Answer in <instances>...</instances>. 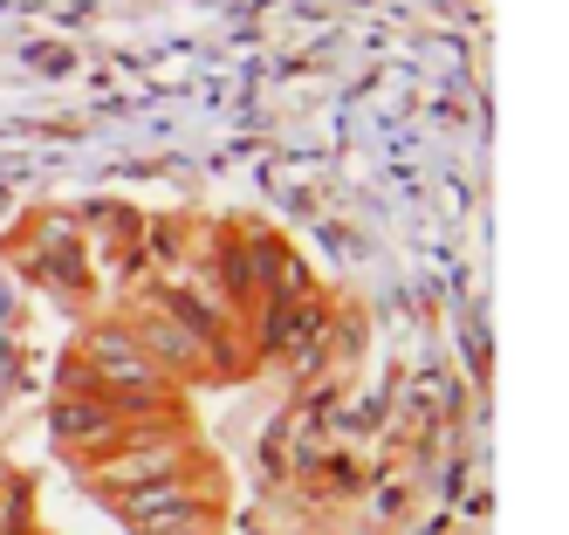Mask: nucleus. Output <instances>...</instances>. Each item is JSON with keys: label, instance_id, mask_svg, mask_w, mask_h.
<instances>
[{"label": "nucleus", "instance_id": "3", "mask_svg": "<svg viewBox=\"0 0 569 535\" xmlns=\"http://www.w3.org/2000/svg\"><path fill=\"white\" fill-rule=\"evenodd\" d=\"M56 439L62 446H97V453H110L117 439H124V419H117V405L97 398V392H62L56 398Z\"/></svg>", "mask_w": 569, "mask_h": 535}, {"label": "nucleus", "instance_id": "2", "mask_svg": "<svg viewBox=\"0 0 569 535\" xmlns=\"http://www.w3.org/2000/svg\"><path fill=\"white\" fill-rule=\"evenodd\" d=\"M117 508H124V522L144 528V535H179V528L199 522V502H192V487H186V480L131 487V494H117Z\"/></svg>", "mask_w": 569, "mask_h": 535}, {"label": "nucleus", "instance_id": "4", "mask_svg": "<svg viewBox=\"0 0 569 535\" xmlns=\"http://www.w3.org/2000/svg\"><path fill=\"white\" fill-rule=\"evenodd\" d=\"M322 337V303H268V316L254 323V344L261 350H289V344H316Z\"/></svg>", "mask_w": 569, "mask_h": 535}, {"label": "nucleus", "instance_id": "1", "mask_svg": "<svg viewBox=\"0 0 569 535\" xmlns=\"http://www.w3.org/2000/svg\"><path fill=\"white\" fill-rule=\"evenodd\" d=\"M124 329H131V344H138L158 370H166V378H199V370H207V344H199V337H192V329H186L166 303L138 309Z\"/></svg>", "mask_w": 569, "mask_h": 535}]
</instances>
